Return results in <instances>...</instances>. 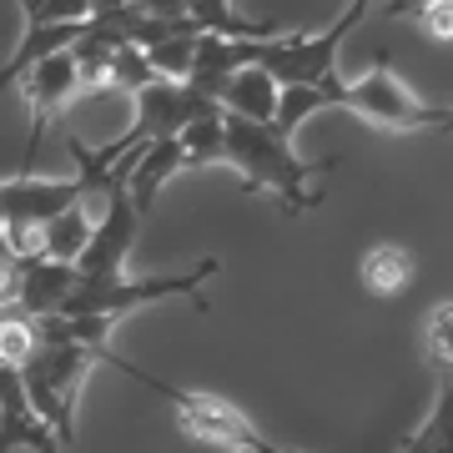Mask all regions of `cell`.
Instances as JSON below:
<instances>
[{
	"label": "cell",
	"mask_w": 453,
	"mask_h": 453,
	"mask_svg": "<svg viewBox=\"0 0 453 453\" xmlns=\"http://www.w3.org/2000/svg\"><path fill=\"white\" fill-rule=\"evenodd\" d=\"M222 162H232L242 172L247 192H273L292 217L318 207L323 192L312 181L338 172V157L303 162L288 136H277L273 127H257V121H242V116H226V111H222Z\"/></svg>",
	"instance_id": "obj_1"
},
{
	"label": "cell",
	"mask_w": 453,
	"mask_h": 453,
	"mask_svg": "<svg viewBox=\"0 0 453 453\" xmlns=\"http://www.w3.org/2000/svg\"><path fill=\"white\" fill-rule=\"evenodd\" d=\"M41 333H46V327H41ZM111 363H116V353H106V348L46 338V342H41V353L20 368V388H26V398H31L35 418L56 434L61 449L76 438L71 418H76V398H81L86 372H91V368H111Z\"/></svg>",
	"instance_id": "obj_2"
},
{
	"label": "cell",
	"mask_w": 453,
	"mask_h": 453,
	"mask_svg": "<svg viewBox=\"0 0 453 453\" xmlns=\"http://www.w3.org/2000/svg\"><path fill=\"white\" fill-rule=\"evenodd\" d=\"M372 0H348L327 31L318 35H273V41H237L232 56L237 65H262L277 86H323L338 76V46L353 35V26L368 16Z\"/></svg>",
	"instance_id": "obj_3"
},
{
	"label": "cell",
	"mask_w": 453,
	"mask_h": 453,
	"mask_svg": "<svg viewBox=\"0 0 453 453\" xmlns=\"http://www.w3.org/2000/svg\"><path fill=\"white\" fill-rule=\"evenodd\" d=\"M111 368L127 372V378H136V383H146L151 393H162L166 403L177 408L181 434L196 438V443L222 449V453H277V443H267V438L247 423V413H237V408L226 403V398H217V393L177 388V383H166V378H157V372H146L142 363H127V357H116Z\"/></svg>",
	"instance_id": "obj_4"
},
{
	"label": "cell",
	"mask_w": 453,
	"mask_h": 453,
	"mask_svg": "<svg viewBox=\"0 0 453 453\" xmlns=\"http://www.w3.org/2000/svg\"><path fill=\"white\" fill-rule=\"evenodd\" d=\"M323 96L327 106H342V111H357L363 121L383 131H438L449 106H434V101H418L398 81V71L388 65V56H378V65H368L357 81H323Z\"/></svg>",
	"instance_id": "obj_5"
},
{
	"label": "cell",
	"mask_w": 453,
	"mask_h": 453,
	"mask_svg": "<svg viewBox=\"0 0 453 453\" xmlns=\"http://www.w3.org/2000/svg\"><path fill=\"white\" fill-rule=\"evenodd\" d=\"M217 273H222V257H202L192 273H181V277H127L121 273V277H106V282H76V292L61 303L56 318H127L131 308L162 303V297H196V308H207L202 288Z\"/></svg>",
	"instance_id": "obj_6"
},
{
	"label": "cell",
	"mask_w": 453,
	"mask_h": 453,
	"mask_svg": "<svg viewBox=\"0 0 453 453\" xmlns=\"http://www.w3.org/2000/svg\"><path fill=\"white\" fill-rule=\"evenodd\" d=\"M207 111H222V106L207 101L202 91H192L187 81H151L136 91V121L106 151L121 162L127 151H146V146H157V142H172L187 121H196V116H207Z\"/></svg>",
	"instance_id": "obj_7"
},
{
	"label": "cell",
	"mask_w": 453,
	"mask_h": 453,
	"mask_svg": "<svg viewBox=\"0 0 453 453\" xmlns=\"http://www.w3.org/2000/svg\"><path fill=\"white\" fill-rule=\"evenodd\" d=\"M136 232H142V217H136V207H131L127 181H111L106 207H101L96 226H91V242H86V252L76 257V277H81V282L121 277L131 247H136Z\"/></svg>",
	"instance_id": "obj_8"
},
{
	"label": "cell",
	"mask_w": 453,
	"mask_h": 453,
	"mask_svg": "<svg viewBox=\"0 0 453 453\" xmlns=\"http://www.w3.org/2000/svg\"><path fill=\"white\" fill-rule=\"evenodd\" d=\"M81 91V71H76V56L61 50V56H46L41 65L26 71V81H20V101L31 106V142H26V157H20V177H31L35 166V151H41V136L56 116L71 106V96Z\"/></svg>",
	"instance_id": "obj_9"
},
{
	"label": "cell",
	"mask_w": 453,
	"mask_h": 453,
	"mask_svg": "<svg viewBox=\"0 0 453 453\" xmlns=\"http://www.w3.org/2000/svg\"><path fill=\"white\" fill-rule=\"evenodd\" d=\"M81 196V181H41V177H16L0 181V222L5 226H46L50 217H61L71 202ZM0 226V232H5Z\"/></svg>",
	"instance_id": "obj_10"
},
{
	"label": "cell",
	"mask_w": 453,
	"mask_h": 453,
	"mask_svg": "<svg viewBox=\"0 0 453 453\" xmlns=\"http://www.w3.org/2000/svg\"><path fill=\"white\" fill-rule=\"evenodd\" d=\"M20 449L61 453V443H56V434L46 423L35 418L31 398L20 388V372L0 368V453H20Z\"/></svg>",
	"instance_id": "obj_11"
},
{
	"label": "cell",
	"mask_w": 453,
	"mask_h": 453,
	"mask_svg": "<svg viewBox=\"0 0 453 453\" xmlns=\"http://www.w3.org/2000/svg\"><path fill=\"white\" fill-rule=\"evenodd\" d=\"M413 277H418V257L403 242H372L363 252V262H357V282H363V292H368L372 303L403 297L413 288Z\"/></svg>",
	"instance_id": "obj_12"
},
{
	"label": "cell",
	"mask_w": 453,
	"mask_h": 453,
	"mask_svg": "<svg viewBox=\"0 0 453 453\" xmlns=\"http://www.w3.org/2000/svg\"><path fill=\"white\" fill-rule=\"evenodd\" d=\"M76 267H65V262H46V257H31L20 262V292H16V312L26 318H56L61 303L76 292Z\"/></svg>",
	"instance_id": "obj_13"
},
{
	"label": "cell",
	"mask_w": 453,
	"mask_h": 453,
	"mask_svg": "<svg viewBox=\"0 0 453 453\" xmlns=\"http://www.w3.org/2000/svg\"><path fill=\"white\" fill-rule=\"evenodd\" d=\"M277 91L282 86L262 71V65H237L232 76H226L222 96H217V106H222L226 116H242V121H257V127H273V111H277Z\"/></svg>",
	"instance_id": "obj_14"
},
{
	"label": "cell",
	"mask_w": 453,
	"mask_h": 453,
	"mask_svg": "<svg viewBox=\"0 0 453 453\" xmlns=\"http://www.w3.org/2000/svg\"><path fill=\"white\" fill-rule=\"evenodd\" d=\"M181 20L196 35H217V41H273L277 35V26L267 20H242L232 11V0H187Z\"/></svg>",
	"instance_id": "obj_15"
},
{
	"label": "cell",
	"mask_w": 453,
	"mask_h": 453,
	"mask_svg": "<svg viewBox=\"0 0 453 453\" xmlns=\"http://www.w3.org/2000/svg\"><path fill=\"white\" fill-rule=\"evenodd\" d=\"M81 31H86V26H26L16 56L0 65V91H5V86H16V81H26V71H31V65H41L46 56L71 50L76 41H81Z\"/></svg>",
	"instance_id": "obj_16"
},
{
	"label": "cell",
	"mask_w": 453,
	"mask_h": 453,
	"mask_svg": "<svg viewBox=\"0 0 453 453\" xmlns=\"http://www.w3.org/2000/svg\"><path fill=\"white\" fill-rule=\"evenodd\" d=\"M91 226H96V217H91V211L81 207V196H76L61 217H50V222L41 226V257L76 267V257H81L86 242H91Z\"/></svg>",
	"instance_id": "obj_17"
},
{
	"label": "cell",
	"mask_w": 453,
	"mask_h": 453,
	"mask_svg": "<svg viewBox=\"0 0 453 453\" xmlns=\"http://www.w3.org/2000/svg\"><path fill=\"white\" fill-rule=\"evenodd\" d=\"M172 142H177L181 172L222 162V111H207V116H196V121H187V127L172 136Z\"/></svg>",
	"instance_id": "obj_18"
},
{
	"label": "cell",
	"mask_w": 453,
	"mask_h": 453,
	"mask_svg": "<svg viewBox=\"0 0 453 453\" xmlns=\"http://www.w3.org/2000/svg\"><path fill=\"white\" fill-rule=\"evenodd\" d=\"M192 56H196V31L192 26L177 31V35H166V41H157V46H146V65H151L157 81H187Z\"/></svg>",
	"instance_id": "obj_19"
},
{
	"label": "cell",
	"mask_w": 453,
	"mask_h": 453,
	"mask_svg": "<svg viewBox=\"0 0 453 453\" xmlns=\"http://www.w3.org/2000/svg\"><path fill=\"white\" fill-rule=\"evenodd\" d=\"M323 106H327L323 86H282L277 91V111H273V131L292 142V131L303 127L308 116H318Z\"/></svg>",
	"instance_id": "obj_20"
},
{
	"label": "cell",
	"mask_w": 453,
	"mask_h": 453,
	"mask_svg": "<svg viewBox=\"0 0 453 453\" xmlns=\"http://www.w3.org/2000/svg\"><path fill=\"white\" fill-rule=\"evenodd\" d=\"M423 357L428 368L449 383L453 378V303H438L428 318H423Z\"/></svg>",
	"instance_id": "obj_21"
},
{
	"label": "cell",
	"mask_w": 453,
	"mask_h": 453,
	"mask_svg": "<svg viewBox=\"0 0 453 453\" xmlns=\"http://www.w3.org/2000/svg\"><path fill=\"white\" fill-rule=\"evenodd\" d=\"M26 26H86L91 0H16Z\"/></svg>",
	"instance_id": "obj_22"
},
{
	"label": "cell",
	"mask_w": 453,
	"mask_h": 453,
	"mask_svg": "<svg viewBox=\"0 0 453 453\" xmlns=\"http://www.w3.org/2000/svg\"><path fill=\"white\" fill-rule=\"evenodd\" d=\"M157 76H151V65H146V50L136 46H116L111 56V76H106V86H121V91H142V86H151Z\"/></svg>",
	"instance_id": "obj_23"
},
{
	"label": "cell",
	"mask_w": 453,
	"mask_h": 453,
	"mask_svg": "<svg viewBox=\"0 0 453 453\" xmlns=\"http://www.w3.org/2000/svg\"><path fill=\"white\" fill-rule=\"evenodd\" d=\"M423 26V35L428 41H438V46H453V0H428L423 11H413Z\"/></svg>",
	"instance_id": "obj_24"
},
{
	"label": "cell",
	"mask_w": 453,
	"mask_h": 453,
	"mask_svg": "<svg viewBox=\"0 0 453 453\" xmlns=\"http://www.w3.org/2000/svg\"><path fill=\"white\" fill-rule=\"evenodd\" d=\"M146 16H166V20H181V11H187V0H136Z\"/></svg>",
	"instance_id": "obj_25"
},
{
	"label": "cell",
	"mask_w": 453,
	"mask_h": 453,
	"mask_svg": "<svg viewBox=\"0 0 453 453\" xmlns=\"http://www.w3.org/2000/svg\"><path fill=\"white\" fill-rule=\"evenodd\" d=\"M428 0H388V16L393 20H403V16H413V11H423Z\"/></svg>",
	"instance_id": "obj_26"
},
{
	"label": "cell",
	"mask_w": 453,
	"mask_h": 453,
	"mask_svg": "<svg viewBox=\"0 0 453 453\" xmlns=\"http://www.w3.org/2000/svg\"><path fill=\"white\" fill-rule=\"evenodd\" d=\"M438 131H449V136H453V106H449V116H443V127H438Z\"/></svg>",
	"instance_id": "obj_27"
},
{
	"label": "cell",
	"mask_w": 453,
	"mask_h": 453,
	"mask_svg": "<svg viewBox=\"0 0 453 453\" xmlns=\"http://www.w3.org/2000/svg\"><path fill=\"white\" fill-rule=\"evenodd\" d=\"M403 453H418V449H413V443H408V449H403Z\"/></svg>",
	"instance_id": "obj_28"
}]
</instances>
